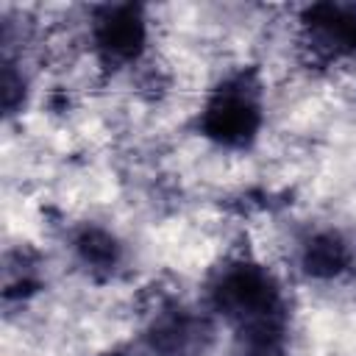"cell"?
Segmentation results:
<instances>
[{"mask_svg": "<svg viewBox=\"0 0 356 356\" xmlns=\"http://www.w3.org/2000/svg\"><path fill=\"white\" fill-rule=\"evenodd\" d=\"M72 253L78 264L97 281L114 278L125 261V248L117 239V234H111L97 222H83L72 234Z\"/></svg>", "mask_w": 356, "mask_h": 356, "instance_id": "cell-7", "label": "cell"}, {"mask_svg": "<svg viewBox=\"0 0 356 356\" xmlns=\"http://www.w3.org/2000/svg\"><path fill=\"white\" fill-rule=\"evenodd\" d=\"M231 356H289V328L234 334Z\"/></svg>", "mask_w": 356, "mask_h": 356, "instance_id": "cell-9", "label": "cell"}, {"mask_svg": "<svg viewBox=\"0 0 356 356\" xmlns=\"http://www.w3.org/2000/svg\"><path fill=\"white\" fill-rule=\"evenodd\" d=\"M295 22V47L309 70H331L356 58V3H309Z\"/></svg>", "mask_w": 356, "mask_h": 356, "instance_id": "cell-3", "label": "cell"}, {"mask_svg": "<svg viewBox=\"0 0 356 356\" xmlns=\"http://www.w3.org/2000/svg\"><path fill=\"white\" fill-rule=\"evenodd\" d=\"M147 11L139 3H100L89 11V47L103 72H122L147 50Z\"/></svg>", "mask_w": 356, "mask_h": 356, "instance_id": "cell-5", "label": "cell"}, {"mask_svg": "<svg viewBox=\"0 0 356 356\" xmlns=\"http://www.w3.org/2000/svg\"><path fill=\"white\" fill-rule=\"evenodd\" d=\"M0 95H3V111L6 117H14L25 106L28 95V78L22 72V64L14 53H3V70H0Z\"/></svg>", "mask_w": 356, "mask_h": 356, "instance_id": "cell-10", "label": "cell"}, {"mask_svg": "<svg viewBox=\"0 0 356 356\" xmlns=\"http://www.w3.org/2000/svg\"><path fill=\"white\" fill-rule=\"evenodd\" d=\"M39 259L28 248L6 253V267H3V292L6 298H28L39 289Z\"/></svg>", "mask_w": 356, "mask_h": 356, "instance_id": "cell-8", "label": "cell"}, {"mask_svg": "<svg viewBox=\"0 0 356 356\" xmlns=\"http://www.w3.org/2000/svg\"><path fill=\"white\" fill-rule=\"evenodd\" d=\"M295 261L309 281H339L356 270V245L334 225H314L298 236Z\"/></svg>", "mask_w": 356, "mask_h": 356, "instance_id": "cell-6", "label": "cell"}, {"mask_svg": "<svg viewBox=\"0 0 356 356\" xmlns=\"http://www.w3.org/2000/svg\"><path fill=\"white\" fill-rule=\"evenodd\" d=\"M203 306L234 334L289 328V300L278 275L248 253L220 259L203 281Z\"/></svg>", "mask_w": 356, "mask_h": 356, "instance_id": "cell-1", "label": "cell"}, {"mask_svg": "<svg viewBox=\"0 0 356 356\" xmlns=\"http://www.w3.org/2000/svg\"><path fill=\"white\" fill-rule=\"evenodd\" d=\"M214 342V314L178 298H161L142 325V345L150 356H206Z\"/></svg>", "mask_w": 356, "mask_h": 356, "instance_id": "cell-4", "label": "cell"}, {"mask_svg": "<svg viewBox=\"0 0 356 356\" xmlns=\"http://www.w3.org/2000/svg\"><path fill=\"white\" fill-rule=\"evenodd\" d=\"M264 78L259 67L242 64L228 70L206 92L195 128L203 139L225 150H248L264 128Z\"/></svg>", "mask_w": 356, "mask_h": 356, "instance_id": "cell-2", "label": "cell"}]
</instances>
